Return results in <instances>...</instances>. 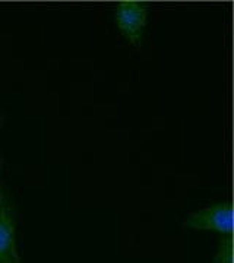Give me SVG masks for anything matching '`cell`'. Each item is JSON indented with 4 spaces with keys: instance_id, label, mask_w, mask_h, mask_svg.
<instances>
[{
    "instance_id": "obj_1",
    "label": "cell",
    "mask_w": 234,
    "mask_h": 263,
    "mask_svg": "<svg viewBox=\"0 0 234 263\" xmlns=\"http://www.w3.org/2000/svg\"><path fill=\"white\" fill-rule=\"evenodd\" d=\"M183 227L220 235H233V205L230 200L208 205L189 214L183 221Z\"/></svg>"
},
{
    "instance_id": "obj_2",
    "label": "cell",
    "mask_w": 234,
    "mask_h": 263,
    "mask_svg": "<svg viewBox=\"0 0 234 263\" xmlns=\"http://www.w3.org/2000/svg\"><path fill=\"white\" fill-rule=\"evenodd\" d=\"M148 22V9L142 2H120L114 9V24L132 46L138 47Z\"/></svg>"
},
{
    "instance_id": "obj_3",
    "label": "cell",
    "mask_w": 234,
    "mask_h": 263,
    "mask_svg": "<svg viewBox=\"0 0 234 263\" xmlns=\"http://www.w3.org/2000/svg\"><path fill=\"white\" fill-rule=\"evenodd\" d=\"M0 263H21L16 215L9 195L0 189Z\"/></svg>"
},
{
    "instance_id": "obj_4",
    "label": "cell",
    "mask_w": 234,
    "mask_h": 263,
    "mask_svg": "<svg viewBox=\"0 0 234 263\" xmlns=\"http://www.w3.org/2000/svg\"><path fill=\"white\" fill-rule=\"evenodd\" d=\"M214 263H233V235L220 237Z\"/></svg>"
},
{
    "instance_id": "obj_5",
    "label": "cell",
    "mask_w": 234,
    "mask_h": 263,
    "mask_svg": "<svg viewBox=\"0 0 234 263\" xmlns=\"http://www.w3.org/2000/svg\"><path fill=\"white\" fill-rule=\"evenodd\" d=\"M0 179H2V162H0ZM2 189V187H0Z\"/></svg>"
}]
</instances>
